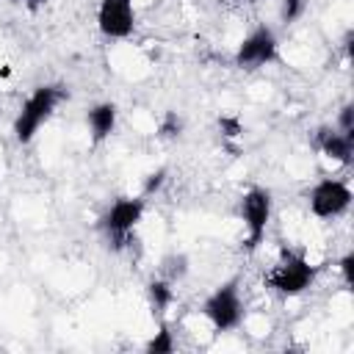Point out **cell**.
I'll use <instances>...</instances> for the list:
<instances>
[{
    "mask_svg": "<svg viewBox=\"0 0 354 354\" xmlns=\"http://www.w3.org/2000/svg\"><path fill=\"white\" fill-rule=\"evenodd\" d=\"M315 279V266L293 249H282L279 260L271 266V271L266 274V285L282 296H299L304 293Z\"/></svg>",
    "mask_w": 354,
    "mask_h": 354,
    "instance_id": "1",
    "label": "cell"
},
{
    "mask_svg": "<svg viewBox=\"0 0 354 354\" xmlns=\"http://www.w3.org/2000/svg\"><path fill=\"white\" fill-rule=\"evenodd\" d=\"M61 100H64V91L58 86H39V88H33V94L22 102V108H19L17 119H14V138L19 144H28L39 133V127L53 116V111H55V105Z\"/></svg>",
    "mask_w": 354,
    "mask_h": 354,
    "instance_id": "2",
    "label": "cell"
},
{
    "mask_svg": "<svg viewBox=\"0 0 354 354\" xmlns=\"http://www.w3.org/2000/svg\"><path fill=\"white\" fill-rule=\"evenodd\" d=\"M202 315L207 318V324L216 332H230L235 326H241L243 321V301H241V288L238 279H230L224 285H218L202 304Z\"/></svg>",
    "mask_w": 354,
    "mask_h": 354,
    "instance_id": "3",
    "label": "cell"
},
{
    "mask_svg": "<svg viewBox=\"0 0 354 354\" xmlns=\"http://www.w3.org/2000/svg\"><path fill=\"white\" fill-rule=\"evenodd\" d=\"M144 216V196H122L102 216V230L113 249H124Z\"/></svg>",
    "mask_w": 354,
    "mask_h": 354,
    "instance_id": "4",
    "label": "cell"
},
{
    "mask_svg": "<svg viewBox=\"0 0 354 354\" xmlns=\"http://www.w3.org/2000/svg\"><path fill=\"white\" fill-rule=\"evenodd\" d=\"M241 216H243V227H246V249L254 252L263 243L268 221H271V194H268V188L252 185L241 199Z\"/></svg>",
    "mask_w": 354,
    "mask_h": 354,
    "instance_id": "5",
    "label": "cell"
},
{
    "mask_svg": "<svg viewBox=\"0 0 354 354\" xmlns=\"http://www.w3.org/2000/svg\"><path fill=\"white\" fill-rule=\"evenodd\" d=\"M351 205V188L343 180L324 177L310 191V213L315 218H337Z\"/></svg>",
    "mask_w": 354,
    "mask_h": 354,
    "instance_id": "6",
    "label": "cell"
},
{
    "mask_svg": "<svg viewBox=\"0 0 354 354\" xmlns=\"http://www.w3.org/2000/svg\"><path fill=\"white\" fill-rule=\"evenodd\" d=\"M274 58H277V36L266 25H260L249 36H243V41L235 50V64L243 66V69H254V66L271 64Z\"/></svg>",
    "mask_w": 354,
    "mask_h": 354,
    "instance_id": "7",
    "label": "cell"
},
{
    "mask_svg": "<svg viewBox=\"0 0 354 354\" xmlns=\"http://www.w3.org/2000/svg\"><path fill=\"white\" fill-rule=\"evenodd\" d=\"M97 25L111 39H127L136 25V3L133 0H100Z\"/></svg>",
    "mask_w": 354,
    "mask_h": 354,
    "instance_id": "8",
    "label": "cell"
},
{
    "mask_svg": "<svg viewBox=\"0 0 354 354\" xmlns=\"http://www.w3.org/2000/svg\"><path fill=\"white\" fill-rule=\"evenodd\" d=\"M315 147L321 149L324 158L348 166L354 160V136L340 133L337 127H321L315 133Z\"/></svg>",
    "mask_w": 354,
    "mask_h": 354,
    "instance_id": "9",
    "label": "cell"
},
{
    "mask_svg": "<svg viewBox=\"0 0 354 354\" xmlns=\"http://www.w3.org/2000/svg\"><path fill=\"white\" fill-rule=\"evenodd\" d=\"M86 122H88L91 141H94V144H102V141L113 133V127H116V105H113V102H100V105H94V108L88 111V116H86Z\"/></svg>",
    "mask_w": 354,
    "mask_h": 354,
    "instance_id": "10",
    "label": "cell"
},
{
    "mask_svg": "<svg viewBox=\"0 0 354 354\" xmlns=\"http://www.w3.org/2000/svg\"><path fill=\"white\" fill-rule=\"evenodd\" d=\"M147 296H149V304H152V313H166V307L174 301V288L169 279H152L147 285Z\"/></svg>",
    "mask_w": 354,
    "mask_h": 354,
    "instance_id": "11",
    "label": "cell"
},
{
    "mask_svg": "<svg viewBox=\"0 0 354 354\" xmlns=\"http://www.w3.org/2000/svg\"><path fill=\"white\" fill-rule=\"evenodd\" d=\"M147 351H149V354H169V351H174V337H171L169 326H160V329L152 335V340L147 343Z\"/></svg>",
    "mask_w": 354,
    "mask_h": 354,
    "instance_id": "12",
    "label": "cell"
},
{
    "mask_svg": "<svg viewBox=\"0 0 354 354\" xmlns=\"http://www.w3.org/2000/svg\"><path fill=\"white\" fill-rule=\"evenodd\" d=\"M307 3L304 0H279V19L282 22H296L304 14Z\"/></svg>",
    "mask_w": 354,
    "mask_h": 354,
    "instance_id": "13",
    "label": "cell"
},
{
    "mask_svg": "<svg viewBox=\"0 0 354 354\" xmlns=\"http://www.w3.org/2000/svg\"><path fill=\"white\" fill-rule=\"evenodd\" d=\"M180 130H183V119H180L174 111H166L163 119H160L158 133H160L163 138H174V136H180Z\"/></svg>",
    "mask_w": 354,
    "mask_h": 354,
    "instance_id": "14",
    "label": "cell"
},
{
    "mask_svg": "<svg viewBox=\"0 0 354 354\" xmlns=\"http://www.w3.org/2000/svg\"><path fill=\"white\" fill-rule=\"evenodd\" d=\"M340 133H346V136H354V105L348 102V105H343L340 108V113H337V124H335Z\"/></svg>",
    "mask_w": 354,
    "mask_h": 354,
    "instance_id": "15",
    "label": "cell"
},
{
    "mask_svg": "<svg viewBox=\"0 0 354 354\" xmlns=\"http://www.w3.org/2000/svg\"><path fill=\"white\" fill-rule=\"evenodd\" d=\"M163 180H166V169H158V171H149V174H147V180H144V191H141V196H152L155 191H160V185H163Z\"/></svg>",
    "mask_w": 354,
    "mask_h": 354,
    "instance_id": "16",
    "label": "cell"
},
{
    "mask_svg": "<svg viewBox=\"0 0 354 354\" xmlns=\"http://www.w3.org/2000/svg\"><path fill=\"white\" fill-rule=\"evenodd\" d=\"M218 127H221V133H224L227 138H238V136L243 133V124H241L238 116H221V119H218Z\"/></svg>",
    "mask_w": 354,
    "mask_h": 354,
    "instance_id": "17",
    "label": "cell"
},
{
    "mask_svg": "<svg viewBox=\"0 0 354 354\" xmlns=\"http://www.w3.org/2000/svg\"><path fill=\"white\" fill-rule=\"evenodd\" d=\"M185 263H188V260H185L183 254H180V257H169V260H166V279L174 282L177 277H183V274H185Z\"/></svg>",
    "mask_w": 354,
    "mask_h": 354,
    "instance_id": "18",
    "label": "cell"
},
{
    "mask_svg": "<svg viewBox=\"0 0 354 354\" xmlns=\"http://www.w3.org/2000/svg\"><path fill=\"white\" fill-rule=\"evenodd\" d=\"M351 263H354L351 252L340 257V274H343V282H346V285H351Z\"/></svg>",
    "mask_w": 354,
    "mask_h": 354,
    "instance_id": "19",
    "label": "cell"
},
{
    "mask_svg": "<svg viewBox=\"0 0 354 354\" xmlns=\"http://www.w3.org/2000/svg\"><path fill=\"white\" fill-rule=\"evenodd\" d=\"M14 3H22V0H14Z\"/></svg>",
    "mask_w": 354,
    "mask_h": 354,
    "instance_id": "20",
    "label": "cell"
},
{
    "mask_svg": "<svg viewBox=\"0 0 354 354\" xmlns=\"http://www.w3.org/2000/svg\"><path fill=\"white\" fill-rule=\"evenodd\" d=\"M249 3H254V0H249Z\"/></svg>",
    "mask_w": 354,
    "mask_h": 354,
    "instance_id": "21",
    "label": "cell"
}]
</instances>
